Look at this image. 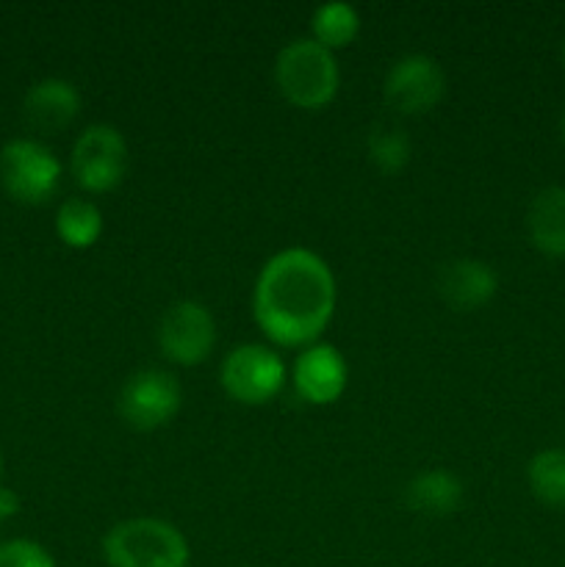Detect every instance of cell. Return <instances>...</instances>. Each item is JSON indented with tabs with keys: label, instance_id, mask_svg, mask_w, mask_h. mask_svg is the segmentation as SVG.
<instances>
[{
	"label": "cell",
	"instance_id": "1",
	"mask_svg": "<svg viewBox=\"0 0 565 567\" xmlns=\"http://www.w3.org/2000/svg\"><path fill=\"white\" fill-rule=\"evenodd\" d=\"M336 275L321 255L288 247L260 266L253 286V319L277 347H310L336 313Z\"/></svg>",
	"mask_w": 565,
	"mask_h": 567
},
{
	"label": "cell",
	"instance_id": "2",
	"mask_svg": "<svg viewBox=\"0 0 565 567\" xmlns=\"http://www.w3.org/2000/svg\"><path fill=\"white\" fill-rule=\"evenodd\" d=\"M275 83L297 109H325L341 86L336 53L310 37L291 39L275 59Z\"/></svg>",
	"mask_w": 565,
	"mask_h": 567
},
{
	"label": "cell",
	"instance_id": "3",
	"mask_svg": "<svg viewBox=\"0 0 565 567\" xmlns=\"http://www.w3.org/2000/svg\"><path fill=\"white\" fill-rule=\"evenodd\" d=\"M188 543L177 526L161 518H127L103 537L109 567H188Z\"/></svg>",
	"mask_w": 565,
	"mask_h": 567
},
{
	"label": "cell",
	"instance_id": "4",
	"mask_svg": "<svg viewBox=\"0 0 565 567\" xmlns=\"http://www.w3.org/2000/svg\"><path fill=\"white\" fill-rule=\"evenodd\" d=\"M0 183L22 205H42L61 183V161L37 138H11L0 150Z\"/></svg>",
	"mask_w": 565,
	"mask_h": 567
},
{
	"label": "cell",
	"instance_id": "5",
	"mask_svg": "<svg viewBox=\"0 0 565 567\" xmlns=\"http://www.w3.org/2000/svg\"><path fill=\"white\" fill-rule=\"evenodd\" d=\"M181 404V382L164 369L133 371L116 393V413L127 426L138 432H153L166 426L177 415Z\"/></svg>",
	"mask_w": 565,
	"mask_h": 567
},
{
	"label": "cell",
	"instance_id": "6",
	"mask_svg": "<svg viewBox=\"0 0 565 567\" xmlns=\"http://www.w3.org/2000/svg\"><path fill=\"white\" fill-rule=\"evenodd\" d=\"M222 388L242 404H266L286 385V360L264 343H242L230 349L219 369Z\"/></svg>",
	"mask_w": 565,
	"mask_h": 567
},
{
	"label": "cell",
	"instance_id": "7",
	"mask_svg": "<svg viewBox=\"0 0 565 567\" xmlns=\"http://www.w3.org/2000/svg\"><path fill=\"white\" fill-rule=\"evenodd\" d=\"M70 166L78 186L86 192L103 194L120 186L127 172V142L120 127L105 122L83 127L72 144Z\"/></svg>",
	"mask_w": 565,
	"mask_h": 567
},
{
	"label": "cell",
	"instance_id": "8",
	"mask_svg": "<svg viewBox=\"0 0 565 567\" xmlns=\"http://www.w3.org/2000/svg\"><path fill=\"white\" fill-rule=\"evenodd\" d=\"M216 347V319L197 299L170 305L158 321V349L177 365H199Z\"/></svg>",
	"mask_w": 565,
	"mask_h": 567
},
{
	"label": "cell",
	"instance_id": "9",
	"mask_svg": "<svg viewBox=\"0 0 565 567\" xmlns=\"http://www.w3.org/2000/svg\"><path fill=\"white\" fill-rule=\"evenodd\" d=\"M446 92V75L441 64L427 53H408L393 61L382 81V97L388 109L399 114H427L435 109Z\"/></svg>",
	"mask_w": 565,
	"mask_h": 567
},
{
	"label": "cell",
	"instance_id": "10",
	"mask_svg": "<svg viewBox=\"0 0 565 567\" xmlns=\"http://www.w3.org/2000/svg\"><path fill=\"white\" fill-rule=\"evenodd\" d=\"M294 391L308 404H332L349 382L347 358L332 343H310L294 360Z\"/></svg>",
	"mask_w": 565,
	"mask_h": 567
},
{
	"label": "cell",
	"instance_id": "11",
	"mask_svg": "<svg viewBox=\"0 0 565 567\" xmlns=\"http://www.w3.org/2000/svg\"><path fill=\"white\" fill-rule=\"evenodd\" d=\"M435 291L443 305L458 313L480 310L496 297L499 275L491 264L480 258H452L438 269Z\"/></svg>",
	"mask_w": 565,
	"mask_h": 567
},
{
	"label": "cell",
	"instance_id": "12",
	"mask_svg": "<svg viewBox=\"0 0 565 567\" xmlns=\"http://www.w3.org/2000/svg\"><path fill=\"white\" fill-rule=\"evenodd\" d=\"M81 111V92L66 78H44L28 89L22 100V114L31 131L53 136L70 127Z\"/></svg>",
	"mask_w": 565,
	"mask_h": 567
},
{
	"label": "cell",
	"instance_id": "13",
	"mask_svg": "<svg viewBox=\"0 0 565 567\" xmlns=\"http://www.w3.org/2000/svg\"><path fill=\"white\" fill-rule=\"evenodd\" d=\"M463 480L446 468H427L404 485V504L424 518H449L463 507Z\"/></svg>",
	"mask_w": 565,
	"mask_h": 567
},
{
	"label": "cell",
	"instance_id": "14",
	"mask_svg": "<svg viewBox=\"0 0 565 567\" xmlns=\"http://www.w3.org/2000/svg\"><path fill=\"white\" fill-rule=\"evenodd\" d=\"M526 230L537 252L565 258V186H546L532 197Z\"/></svg>",
	"mask_w": 565,
	"mask_h": 567
},
{
	"label": "cell",
	"instance_id": "15",
	"mask_svg": "<svg viewBox=\"0 0 565 567\" xmlns=\"http://www.w3.org/2000/svg\"><path fill=\"white\" fill-rule=\"evenodd\" d=\"M103 210L83 197H70L55 210V233L72 249H86L103 236Z\"/></svg>",
	"mask_w": 565,
	"mask_h": 567
},
{
	"label": "cell",
	"instance_id": "16",
	"mask_svg": "<svg viewBox=\"0 0 565 567\" xmlns=\"http://www.w3.org/2000/svg\"><path fill=\"white\" fill-rule=\"evenodd\" d=\"M366 155L386 175H397L413 158V138L399 122H377L366 133Z\"/></svg>",
	"mask_w": 565,
	"mask_h": 567
},
{
	"label": "cell",
	"instance_id": "17",
	"mask_svg": "<svg viewBox=\"0 0 565 567\" xmlns=\"http://www.w3.org/2000/svg\"><path fill=\"white\" fill-rule=\"evenodd\" d=\"M532 496L554 509H565V449H543L526 465Z\"/></svg>",
	"mask_w": 565,
	"mask_h": 567
},
{
	"label": "cell",
	"instance_id": "18",
	"mask_svg": "<svg viewBox=\"0 0 565 567\" xmlns=\"http://www.w3.org/2000/svg\"><path fill=\"white\" fill-rule=\"evenodd\" d=\"M310 31L319 44H325L327 50L347 48L360 31V14L352 3H341V0H332V3L316 6L314 14H310Z\"/></svg>",
	"mask_w": 565,
	"mask_h": 567
},
{
	"label": "cell",
	"instance_id": "19",
	"mask_svg": "<svg viewBox=\"0 0 565 567\" xmlns=\"http://www.w3.org/2000/svg\"><path fill=\"white\" fill-rule=\"evenodd\" d=\"M0 567H55V559L33 540H6L0 543Z\"/></svg>",
	"mask_w": 565,
	"mask_h": 567
},
{
	"label": "cell",
	"instance_id": "20",
	"mask_svg": "<svg viewBox=\"0 0 565 567\" xmlns=\"http://www.w3.org/2000/svg\"><path fill=\"white\" fill-rule=\"evenodd\" d=\"M20 513V496L11 487L0 485V520H11Z\"/></svg>",
	"mask_w": 565,
	"mask_h": 567
},
{
	"label": "cell",
	"instance_id": "21",
	"mask_svg": "<svg viewBox=\"0 0 565 567\" xmlns=\"http://www.w3.org/2000/svg\"><path fill=\"white\" fill-rule=\"evenodd\" d=\"M559 133H563V142H565V114H563V120H559Z\"/></svg>",
	"mask_w": 565,
	"mask_h": 567
},
{
	"label": "cell",
	"instance_id": "22",
	"mask_svg": "<svg viewBox=\"0 0 565 567\" xmlns=\"http://www.w3.org/2000/svg\"><path fill=\"white\" fill-rule=\"evenodd\" d=\"M559 59H563V70H565V42H563V50H559Z\"/></svg>",
	"mask_w": 565,
	"mask_h": 567
},
{
	"label": "cell",
	"instance_id": "23",
	"mask_svg": "<svg viewBox=\"0 0 565 567\" xmlns=\"http://www.w3.org/2000/svg\"><path fill=\"white\" fill-rule=\"evenodd\" d=\"M0 474H3V452H0Z\"/></svg>",
	"mask_w": 565,
	"mask_h": 567
}]
</instances>
